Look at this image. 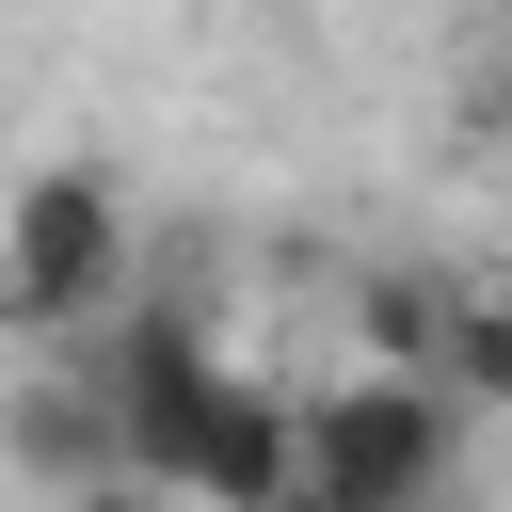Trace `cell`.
<instances>
[{
    "instance_id": "cell-4",
    "label": "cell",
    "mask_w": 512,
    "mask_h": 512,
    "mask_svg": "<svg viewBox=\"0 0 512 512\" xmlns=\"http://www.w3.org/2000/svg\"><path fill=\"white\" fill-rule=\"evenodd\" d=\"M160 496L272 512V496H288V400H272V384H224V400L192 416V448H176V480H160Z\"/></svg>"
},
{
    "instance_id": "cell-7",
    "label": "cell",
    "mask_w": 512,
    "mask_h": 512,
    "mask_svg": "<svg viewBox=\"0 0 512 512\" xmlns=\"http://www.w3.org/2000/svg\"><path fill=\"white\" fill-rule=\"evenodd\" d=\"M272 512H336V496H304V480H288V496H272Z\"/></svg>"
},
{
    "instance_id": "cell-2",
    "label": "cell",
    "mask_w": 512,
    "mask_h": 512,
    "mask_svg": "<svg viewBox=\"0 0 512 512\" xmlns=\"http://www.w3.org/2000/svg\"><path fill=\"white\" fill-rule=\"evenodd\" d=\"M224 384H240V368L208 352V320H192V304H128V320H112V352L80 368V400H96V432H112V480H144V496H160V480H176V448H192V416H208Z\"/></svg>"
},
{
    "instance_id": "cell-3",
    "label": "cell",
    "mask_w": 512,
    "mask_h": 512,
    "mask_svg": "<svg viewBox=\"0 0 512 512\" xmlns=\"http://www.w3.org/2000/svg\"><path fill=\"white\" fill-rule=\"evenodd\" d=\"M128 288V192L96 160H48L16 208H0V304L16 320H96Z\"/></svg>"
},
{
    "instance_id": "cell-5",
    "label": "cell",
    "mask_w": 512,
    "mask_h": 512,
    "mask_svg": "<svg viewBox=\"0 0 512 512\" xmlns=\"http://www.w3.org/2000/svg\"><path fill=\"white\" fill-rule=\"evenodd\" d=\"M352 336H368V384H432L448 288H432V272H368V288H352Z\"/></svg>"
},
{
    "instance_id": "cell-1",
    "label": "cell",
    "mask_w": 512,
    "mask_h": 512,
    "mask_svg": "<svg viewBox=\"0 0 512 512\" xmlns=\"http://www.w3.org/2000/svg\"><path fill=\"white\" fill-rule=\"evenodd\" d=\"M288 480L336 512H448L464 416L432 384H320V400H288Z\"/></svg>"
},
{
    "instance_id": "cell-6",
    "label": "cell",
    "mask_w": 512,
    "mask_h": 512,
    "mask_svg": "<svg viewBox=\"0 0 512 512\" xmlns=\"http://www.w3.org/2000/svg\"><path fill=\"white\" fill-rule=\"evenodd\" d=\"M64 512H176V496H144V480H96V496H64Z\"/></svg>"
}]
</instances>
